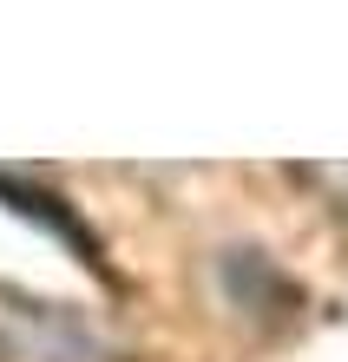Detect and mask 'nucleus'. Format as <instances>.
<instances>
[{"label": "nucleus", "mask_w": 348, "mask_h": 362, "mask_svg": "<svg viewBox=\"0 0 348 362\" xmlns=\"http://www.w3.org/2000/svg\"><path fill=\"white\" fill-rule=\"evenodd\" d=\"M0 356L7 362H105L99 336L79 329L59 303H27V296L0 290Z\"/></svg>", "instance_id": "obj_1"}, {"label": "nucleus", "mask_w": 348, "mask_h": 362, "mask_svg": "<svg viewBox=\"0 0 348 362\" xmlns=\"http://www.w3.org/2000/svg\"><path fill=\"white\" fill-rule=\"evenodd\" d=\"M302 178H309V185H335L342 198H348V165H309Z\"/></svg>", "instance_id": "obj_2"}]
</instances>
